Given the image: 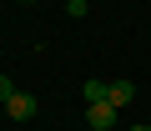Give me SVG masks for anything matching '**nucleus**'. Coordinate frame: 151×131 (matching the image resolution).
Wrapping results in <instances>:
<instances>
[{
	"label": "nucleus",
	"mask_w": 151,
	"mask_h": 131,
	"mask_svg": "<svg viewBox=\"0 0 151 131\" xmlns=\"http://www.w3.org/2000/svg\"><path fill=\"white\" fill-rule=\"evenodd\" d=\"M136 101V86L131 81H111V106H131Z\"/></svg>",
	"instance_id": "nucleus-4"
},
{
	"label": "nucleus",
	"mask_w": 151,
	"mask_h": 131,
	"mask_svg": "<svg viewBox=\"0 0 151 131\" xmlns=\"http://www.w3.org/2000/svg\"><path fill=\"white\" fill-rule=\"evenodd\" d=\"M20 5H30V0H20Z\"/></svg>",
	"instance_id": "nucleus-8"
},
{
	"label": "nucleus",
	"mask_w": 151,
	"mask_h": 131,
	"mask_svg": "<svg viewBox=\"0 0 151 131\" xmlns=\"http://www.w3.org/2000/svg\"><path fill=\"white\" fill-rule=\"evenodd\" d=\"M10 96H15V81H10V76H0V106H5Z\"/></svg>",
	"instance_id": "nucleus-6"
},
{
	"label": "nucleus",
	"mask_w": 151,
	"mask_h": 131,
	"mask_svg": "<svg viewBox=\"0 0 151 131\" xmlns=\"http://www.w3.org/2000/svg\"><path fill=\"white\" fill-rule=\"evenodd\" d=\"M35 111H40V106H35V96H30V91H15V96L5 101V116H10L15 126H25V121H30Z\"/></svg>",
	"instance_id": "nucleus-1"
},
{
	"label": "nucleus",
	"mask_w": 151,
	"mask_h": 131,
	"mask_svg": "<svg viewBox=\"0 0 151 131\" xmlns=\"http://www.w3.org/2000/svg\"><path fill=\"white\" fill-rule=\"evenodd\" d=\"M131 131H151V126H131Z\"/></svg>",
	"instance_id": "nucleus-7"
},
{
	"label": "nucleus",
	"mask_w": 151,
	"mask_h": 131,
	"mask_svg": "<svg viewBox=\"0 0 151 131\" xmlns=\"http://www.w3.org/2000/svg\"><path fill=\"white\" fill-rule=\"evenodd\" d=\"M20 131H25V126H20Z\"/></svg>",
	"instance_id": "nucleus-10"
},
{
	"label": "nucleus",
	"mask_w": 151,
	"mask_h": 131,
	"mask_svg": "<svg viewBox=\"0 0 151 131\" xmlns=\"http://www.w3.org/2000/svg\"><path fill=\"white\" fill-rule=\"evenodd\" d=\"M0 121H5V116H0Z\"/></svg>",
	"instance_id": "nucleus-9"
},
{
	"label": "nucleus",
	"mask_w": 151,
	"mask_h": 131,
	"mask_svg": "<svg viewBox=\"0 0 151 131\" xmlns=\"http://www.w3.org/2000/svg\"><path fill=\"white\" fill-rule=\"evenodd\" d=\"M86 126H91V131H111V126H116V106H111V101L86 106Z\"/></svg>",
	"instance_id": "nucleus-2"
},
{
	"label": "nucleus",
	"mask_w": 151,
	"mask_h": 131,
	"mask_svg": "<svg viewBox=\"0 0 151 131\" xmlns=\"http://www.w3.org/2000/svg\"><path fill=\"white\" fill-rule=\"evenodd\" d=\"M65 15H70V20H86L91 5H86V0H65Z\"/></svg>",
	"instance_id": "nucleus-5"
},
{
	"label": "nucleus",
	"mask_w": 151,
	"mask_h": 131,
	"mask_svg": "<svg viewBox=\"0 0 151 131\" xmlns=\"http://www.w3.org/2000/svg\"><path fill=\"white\" fill-rule=\"evenodd\" d=\"M81 96H86L91 106H96V101H111V81H96V76H91V81L81 86Z\"/></svg>",
	"instance_id": "nucleus-3"
}]
</instances>
